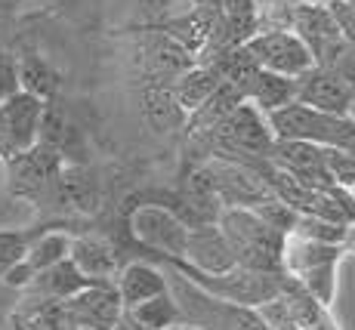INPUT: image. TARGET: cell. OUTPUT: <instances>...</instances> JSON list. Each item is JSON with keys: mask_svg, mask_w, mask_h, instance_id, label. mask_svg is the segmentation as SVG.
I'll return each instance as SVG.
<instances>
[{"mask_svg": "<svg viewBox=\"0 0 355 330\" xmlns=\"http://www.w3.org/2000/svg\"><path fill=\"white\" fill-rule=\"evenodd\" d=\"M244 99L254 108H259L263 114H269V112H275V108L297 102V78H284V74L257 68L254 80H250L248 90H244Z\"/></svg>", "mask_w": 355, "mask_h": 330, "instance_id": "cell-19", "label": "cell"}, {"mask_svg": "<svg viewBox=\"0 0 355 330\" xmlns=\"http://www.w3.org/2000/svg\"><path fill=\"white\" fill-rule=\"evenodd\" d=\"M170 330H198V327H189V324H173Z\"/></svg>", "mask_w": 355, "mask_h": 330, "instance_id": "cell-35", "label": "cell"}, {"mask_svg": "<svg viewBox=\"0 0 355 330\" xmlns=\"http://www.w3.org/2000/svg\"><path fill=\"white\" fill-rule=\"evenodd\" d=\"M68 330H93V327H71V324H68Z\"/></svg>", "mask_w": 355, "mask_h": 330, "instance_id": "cell-38", "label": "cell"}, {"mask_svg": "<svg viewBox=\"0 0 355 330\" xmlns=\"http://www.w3.org/2000/svg\"><path fill=\"white\" fill-rule=\"evenodd\" d=\"M164 263H170L176 272H182L192 284L201 287V290L214 293V297H220V299L238 302V306H250V309L272 299L275 293H282V287H284V272L282 275L254 272V269H244V266L235 263L232 269L220 272V275H204V272H195V269H189V266L176 263V259H164Z\"/></svg>", "mask_w": 355, "mask_h": 330, "instance_id": "cell-3", "label": "cell"}, {"mask_svg": "<svg viewBox=\"0 0 355 330\" xmlns=\"http://www.w3.org/2000/svg\"><path fill=\"white\" fill-rule=\"evenodd\" d=\"M241 46H244V53L257 62V68L284 74V78H300L306 68L315 65L309 46L291 28H259L254 37H248Z\"/></svg>", "mask_w": 355, "mask_h": 330, "instance_id": "cell-4", "label": "cell"}, {"mask_svg": "<svg viewBox=\"0 0 355 330\" xmlns=\"http://www.w3.org/2000/svg\"><path fill=\"white\" fill-rule=\"evenodd\" d=\"M130 235L142 247L161 253L164 259H182L189 223L167 204H139L130 213Z\"/></svg>", "mask_w": 355, "mask_h": 330, "instance_id": "cell-5", "label": "cell"}, {"mask_svg": "<svg viewBox=\"0 0 355 330\" xmlns=\"http://www.w3.org/2000/svg\"><path fill=\"white\" fill-rule=\"evenodd\" d=\"M68 259L78 266L87 278L96 284V281H105V284H114V275L121 272L118 263V250L108 244L105 238L96 235H84V238H71V250H68Z\"/></svg>", "mask_w": 355, "mask_h": 330, "instance_id": "cell-14", "label": "cell"}, {"mask_svg": "<svg viewBox=\"0 0 355 330\" xmlns=\"http://www.w3.org/2000/svg\"><path fill=\"white\" fill-rule=\"evenodd\" d=\"M216 225L226 235L238 266L272 275L284 272V241H288V235L266 225L254 207H226L216 219Z\"/></svg>", "mask_w": 355, "mask_h": 330, "instance_id": "cell-2", "label": "cell"}, {"mask_svg": "<svg viewBox=\"0 0 355 330\" xmlns=\"http://www.w3.org/2000/svg\"><path fill=\"white\" fill-rule=\"evenodd\" d=\"M291 31H297L303 37V44L309 46L312 59H318L334 40H340L343 34L337 31L331 12H327L324 3H306V0H297L291 16Z\"/></svg>", "mask_w": 355, "mask_h": 330, "instance_id": "cell-13", "label": "cell"}, {"mask_svg": "<svg viewBox=\"0 0 355 330\" xmlns=\"http://www.w3.org/2000/svg\"><path fill=\"white\" fill-rule=\"evenodd\" d=\"M142 112H146V118L152 121L158 130H170V127H176V123L186 118V114H182V108L176 105L173 93L161 90V87L146 90V96H142Z\"/></svg>", "mask_w": 355, "mask_h": 330, "instance_id": "cell-25", "label": "cell"}, {"mask_svg": "<svg viewBox=\"0 0 355 330\" xmlns=\"http://www.w3.org/2000/svg\"><path fill=\"white\" fill-rule=\"evenodd\" d=\"M182 204H186L192 223H216L220 213L226 210L220 201V195H216L214 182H210V173L204 167H198L189 173L186 189H182Z\"/></svg>", "mask_w": 355, "mask_h": 330, "instance_id": "cell-20", "label": "cell"}, {"mask_svg": "<svg viewBox=\"0 0 355 330\" xmlns=\"http://www.w3.org/2000/svg\"><path fill=\"white\" fill-rule=\"evenodd\" d=\"M349 118L355 121V90H352V102H349Z\"/></svg>", "mask_w": 355, "mask_h": 330, "instance_id": "cell-34", "label": "cell"}, {"mask_svg": "<svg viewBox=\"0 0 355 330\" xmlns=\"http://www.w3.org/2000/svg\"><path fill=\"white\" fill-rule=\"evenodd\" d=\"M204 170L210 173V182H214L223 207H257L266 198H272L269 185L263 180V170L257 167L229 161V157H210Z\"/></svg>", "mask_w": 355, "mask_h": 330, "instance_id": "cell-7", "label": "cell"}, {"mask_svg": "<svg viewBox=\"0 0 355 330\" xmlns=\"http://www.w3.org/2000/svg\"><path fill=\"white\" fill-rule=\"evenodd\" d=\"M164 275H167L170 297L176 299V309H180V324H189L198 330H269L257 309L238 306V302L220 299L214 293L201 290L170 263Z\"/></svg>", "mask_w": 355, "mask_h": 330, "instance_id": "cell-1", "label": "cell"}, {"mask_svg": "<svg viewBox=\"0 0 355 330\" xmlns=\"http://www.w3.org/2000/svg\"><path fill=\"white\" fill-rule=\"evenodd\" d=\"M220 71L210 65H189L186 71L176 78V84L170 87V93H173L176 105L182 108V114H192L198 112V108L204 105V102L214 96V90L220 87Z\"/></svg>", "mask_w": 355, "mask_h": 330, "instance_id": "cell-18", "label": "cell"}, {"mask_svg": "<svg viewBox=\"0 0 355 330\" xmlns=\"http://www.w3.org/2000/svg\"><path fill=\"white\" fill-rule=\"evenodd\" d=\"M59 306H62V315L71 327L114 330L118 321L124 318V306H121L118 290H114V284H105V281L87 284L84 290L62 299Z\"/></svg>", "mask_w": 355, "mask_h": 330, "instance_id": "cell-8", "label": "cell"}, {"mask_svg": "<svg viewBox=\"0 0 355 330\" xmlns=\"http://www.w3.org/2000/svg\"><path fill=\"white\" fill-rule=\"evenodd\" d=\"M355 84L331 68L312 65L297 78V102L324 114H349Z\"/></svg>", "mask_w": 355, "mask_h": 330, "instance_id": "cell-9", "label": "cell"}, {"mask_svg": "<svg viewBox=\"0 0 355 330\" xmlns=\"http://www.w3.org/2000/svg\"><path fill=\"white\" fill-rule=\"evenodd\" d=\"M309 287V293H315L318 302H327L331 299V287H334V263H324V266H312V269L300 272Z\"/></svg>", "mask_w": 355, "mask_h": 330, "instance_id": "cell-30", "label": "cell"}, {"mask_svg": "<svg viewBox=\"0 0 355 330\" xmlns=\"http://www.w3.org/2000/svg\"><path fill=\"white\" fill-rule=\"evenodd\" d=\"M0 37H3V22H0Z\"/></svg>", "mask_w": 355, "mask_h": 330, "instance_id": "cell-40", "label": "cell"}, {"mask_svg": "<svg viewBox=\"0 0 355 330\" xmlns=\"http://www.w3.org/2000/svg\"><path fill=\"white\" fill-rule=\"evenodd\" d=\"M324 167L331 173L334 185H340V189L355 185V155H349V151L324 148Z\"/></svg>", "mask_w": 355, "mask_h": 330, "instance_id": "cell-29", "label": "cell"}, {"mask_svg": "<svg viewBox=\"0 0 355 330\" xmlns=\"http://www.w3.org/2000/svg\"><path fill=\"white\" fill-rule=\"evenodd\" d=\"M44 108H46L44 99H37V96H31L25 90H16L6 96V99H0V121H3L12 155L31 148L34 142H37Z\"/></svg>", "mask_w": 355, "mask_h": 330, "instance_id": "cell-12", "label": "cell"}, {"mask_svg": "<svg viewBox=\"0 0 355 330\" xmlns=\"http://www.w3.org/2000/svg\"><path fill=\"white\" fill-rule=\"evenodd\" d=\"M124 318L136 330H170L173 324H180V309H176V299L170 297V290H164L158 297L124 309Z\"/></svg>", "mask_w": 355, "mask_h": 330, "instance_id": "cell-21", "label": "cell"}, {"mask_svg": "<svg viewBox=\"0 0 355 330\" xmlns=\"http://www.w3.org/2000/svg\"><path fill=\"white\" fill-rule=\"evenodd\" d=\"M87 284H93L71 259H62V263L50 266V269L37 272L31 278V284L25 287V293L31 297H40V299H53V302H62L68 297H74L78 290H84Z\"/></svg>", "mask_w": 355, "mask_h": 330, "instance_id": "cell-16", "label": "cell"}, {"mask_svg": "<svg viewBox=\"0 0 355 330\" xmlns=\"http://www.w3.org/2000/svg\"><path fill=\"white\" fill-rule=\"evenodd\" d=\"M62 167H65V157L56 148L44 146V142H34L31 148L16 151V155L6 157V173H10L12 195L28 198V201L50 198V189Z\"/></svg>", "mask_w": 355, "mask_h": 330, "instance_id": "cell-6", "label": "cell"}, {"mask_svg": "<svg viewBox=\"0 0 355 330\" xmlns=\"http://www.w3.org/2000/svg\"><path fill=\"white\" fill-rule=\"evenodd\" d=\"M68 250H71V235H68V232H56V229L40 232V235H31L22 263L31 269V275H37V272L68 259Z\"/></svg>", "mask_w": 355, "mask_h": 330, "instance_id": "cell-23", "label": "cell"}, {"mask_svg": "<svg viewBox=\"0 0 355 330\" xmlns=\"http://www.w3.org/2000/svg\"><path fill=\"white\" fill-rule=\"evenodd\" d=\"M114 290L121 297V306L130 309L167 290V275L152 263H130L114 275Z\"/></svg>", "mask_w": 355, "mask_h": 330, "instance_id": "cell-15", "label": "cell"}, {"mask_svg": "<svg viewBox=\"0 0 355 330\" xmlns=\"http://www.w3.org/2000/svg\"><path fill=\"white\" fill-rule=\"evenodd\" d=\"M291 235L306 238V241H322V244H340V241L349 238V225H337V223H327V219L309 216V213H297V223H293Z\"/></svg>", "mask_w": 355, "mask_h": 330, "instance_id": "cell-26", "label": "cell"}, {"mask_svg": "<svg viewBox=\"0 0 355 330\" xmlns=\"http://www.w3.org/2000/svg\"><path fill=\"white\" fill-rule=\"evenodd\" d=\"M269 161L300 180L306 189H331L334 180L324 167V148L303 139H275L269 151Z\"/></svg>", "mask_w": 355, "mask_h": 330, "instance_id": "cell-10", "label": "cell"}, {"mask_svg": "<svg viewBox=\"0 0 355 330\" xmlns=\"http://www.w3.org/2000/svg\"><path fill=\"white\" fill-rule=\"evenodd\" d=\"M12 155V148H10V139H6V130H3V121H0V157H10Z\"/></svg>", "mask_w": 355, "mask_h": 330, "instance_id": "cell-33", "label": "cell"}, {"mask_svg": "<svg viewBox=\"0 0 355 330\" xmlns=\"http://www.w3.org/2000/svg\"><path fill=\"white\" fill-rule=\"evenodd\" d=\"M324 6H327V12H331L337 31L343 34V40H349L355 46V3L352 0H331V3H324Z\"/></svg>", "mask_w": 355, "mask_h": 330, "instance_id": "cell-31", "label": "cell"}, {"mask_svg": "<svg viewBox=\"0 0 355 330\" xmlns=\"http://www.w3.org/2000/svg\"><path fill=\"white\" fill-rule=\"evenodd\" d=\"M306 3H331V0H306Z\"/></svg>", "mask_w": 355, "mask_h": 330, "instance_id": "cell-37", "label": "cell"}, {"mask_svg": "<svg viewBox=\"0 0 355 330\" xmlns=\"http://www.w3.org/2000/svg\"><path fill=\"white\" fill-rule=\"evenodd\" d=\"M16 65H19V90L37 96L44 102H50L59 93V71L44 56L28 53V56L16 59Z\"/></svg>", "mask_w": 355, "mask_h": 330, "instance_id": "cell-22", "label": "cell"}, {"mask_svg": "<svg viewBox=\"0 0 355 330\" xmlns=\"http://www.w3.org/2000/svg\"><path fill=\"white\" fill-rule=\"evenodd\" d=\"M50 198L56 204H62L65 210H78V213H90L99 201V185L87 173L84 167H65L59 170L56 182L50 189Z\"/></svg>", "mask_w": 355, "mask_h": 330, "instance_id": "cell-17", "label": "cell"}, {"mask_svg": "<svg viewBox=\"0 0 355 330\" xmlns=\"http://www.w3.org/2000/svg\"><path fill=\"white\" fill-rule=\"evenodd\" d=\"M28 232H16V229H0V278L25 257L28 250Z\"/></svg>", "mask_w": 355, "mask_h": 330, "instance_id": "cell-28", "label": "cell"}, {"mask_svg": "<svg viewBox=\"0 0 355 330\" xmlns=\"http://www.w3.org/2000/svg\"><path fill=\"white\" fill-rule=\"evenodd\" d=\"M349 195H352V201H355V185H349Z\"/></svg>", "mask_w": 355, "mask_h": 330, "instance_id": "cell-39", "label": "cell"}, {"mask_svg": "<svg viewBox=\"0 0 355 330\" xmlns=\"http://www.w3.org/2000/svg\"><path fill=\"white\" fill-rule=\"evenodd\" d=\"M176 263L204 275H220L235 266V253H232L229 241L216 223H192L186 235L182 259H176Z\"/></svg>", "mask_w": 355, "mask_h": 330, "instance_id": "cell-11", "label": "cell"}, {"mask_svg": "<svg viewBox=\"0 0 355 330\" xmlns=\"http://www.w3.org/2000/svg\"><path fill=\"white\" fill-rule=\"evenodd\" d=\"M254 210L259 213V219H263L266 225H272V229L282 232V235H291V232H293V223H297V210H293L291 204L278 201L275 195L266 198L263 204H257Z\"/></svg>", "mask_w": 355, "mask_h": 330, "instance_id": "cell-27", "label": "cell"}, {"mask_svg": "<svg viewBox=\"0 0 355 330\" xmlns=\"http://www.w3.org/2000/svg\"><path fill=\"white\" fill-rule=\"evenodd\" d=\"M19 90V65L16 56L6 50H0V99H6L10 93Z\"/></svg>", "mask_w": 355, "mask_h": 330, "instance_id": "cell-32", "label": "cell"}, {"mask_svg": "<svg viewBox=\"0 0 355 330\" xmlns=\"http://www.w3.org/2000/svg\"><path fill=\"white\" fill-rule=\"evenodd\" d=\"M223 25H226L229 44L241 46L259 31V3L257 0H223Z\"/></svg>", "mask_w": 355, "mask_h": 330, "instance_id": "cell-24", "label": "cell"}, {"mask_svg": "<svg viewBox=\"0 0 355 330\" xmlns=\"http://www.w3.org/2000/svg\"><path fill=\"white\" fill-rule=\"evenodd\" d=\"M259 3V10H263V6H269V3H275V0H257Z\"/></svg>", "mask_w": 355, "mask_h": 330, "instance_id": "cell-36", "label": "cell"}]
</instances>
